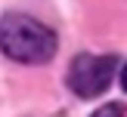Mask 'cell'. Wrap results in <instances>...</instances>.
Listing matches in <instances>:
<instances>
[{
    "label": "cell",
    "instance_id": "cell-1",
    "mask_svg": "<svg viewBox=\"0 0 127 117\" xmlns=\"http://www.w3.org/2000/svg\"><path fill=\"white\" fill-rule=\"evenodd\" d=\"M0 49L16 62L40 65L56 52V31H50L43 22L31 16L6 12L0 18Z\"/></svg>",
    "mask_w": 127,
    "mask_h": 117
},
{
    "label": "cell",
    "instance_id": "cell-2",
    "mask_svg": "<svg viewBox=\"0 0 127 117\" xmlns=\"http://www.w3.org/2000/svg\"><path fill=\"white\" fill-rule=\"evenodd\" d=\"M115 71H118V59L115 55H87L84 52L68 68V86H71L74 96L93 99V96L109 89Z\"/></svg>",
    "mask_w": 127,
    "mask_h": 117
},
{
    "label": "cell",
    "instance_id": "cell-3",
    "mask_svg": "<svg viewBox=\"0 0 127 117\" xmlns=\"http://www.w3.org/2000/svg\"><path fill=\"white\" fill-rule=\"evenodd\" d=\"M90 117H124V105H118V102H109V105H102L99 111H93Z\"/></svg>",
    "mask_w": 127,
    "mask_h": 117
},
{
    "label": "cell",
    "instance_id": "cell-4",
    "mask_svg": "<svg viewBox=\"0 0 127 117\" xmlns=\"http://www.w3.org/2000/svg\"><path fill=\"white\" fill-rule=\"evenodd\" d=\"M121 86H124V92H127V65H124V71H121Z\"/></svg>",
    "mask_w": 127,
    "mask_h": 117
}]
</instances>
